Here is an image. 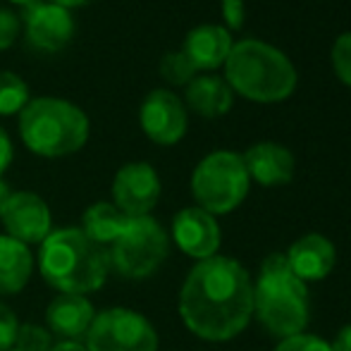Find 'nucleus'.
Instances as JSON below:
<instances>
[{"label": "nucleus", "instance_id": "a878e982", "mask_svg": "<svg viewBox=\"0 0 351 351\" xmlns=\"http://www.w3.org/2000/svg\"><path fill=\"white\" fill-rule=\"evenodd\" d=\"M275 351H332V347L313 335H294L287 337Z\"/></svg>", "mask_w": 351, "mask_h": 351}, {"label": "nucleus", "instance_id": "9d476101", "mask_svg": "<svg viewBox=\"0 0 351 351\" xmlns=\"http://www.w3.org/2000/svg\"><path fill=\"white\" fill-rule=\"evenodd\" d=\"M139 122L143 134L153 143L172 146L186 134V108L172 91L156 88L141 103Z\"/></svg>", "mask_w": 351, "mask_h": 351}, {"label": "nucleus", "instance_id": "f704fd0d", "mask_svg": "<svg viewBox=\"0 0 351 351\" xmlns=\"http://www.w3.org/2000/svg\"><path fill=\"white\" fill-rule=\"evenodd\" d=\"M10 351H17V349H10Z\"/></svg>", "mask_w": 351, "mask_h": 351}, {"label": "nucleus", "instance_id": "1a4fd4ad", "mask_svg": "<svg viewBox=\"0 0 351 351\" xmlns=\"http://www.w3.org/2000/svg\"><path fill=\"white\" fill-rule=\"evenodd\" d=\"M0 220H3L8 237L22 241V244H41L48 234H51V208L48 204L34 191H14L10 199L5 201L3 210H0Z\"/></svg>", "mask_w": 351, "mask_h": 351}, {"label": "nucleus", "instance_id": "2eb2a0df", "mask_svg": "<svg viewBox=\"0 0 351 351\" xmlns=\"http://www.w3.org/2000/svg\"><path fill=\"white\" fill-rule=\"evenodd\" d=\"M93 318H96L93 304L86 296L79 294H58L46 311L48 328L67 342H82V337H86L88 328H91Z\"/></svg>", "mask_w": 351, "mask_h": 351}, {"label": "nucleus", "instance_id": "9b49d317", "mask_svg": "<svg viewBox=\"0 0 351 351\" xmlns=\"http://www.w3.org/2000/svg\"><path fill=\"white\" fill-rule=\"evenodd\" d=\"M160 199V180L148 162H127L112 180V204L125 215H148Z\"/></svg>", "mask_w": 351, "mask_h": 351}, {"label": "nucleus", "instance_id": "c85d7f7f", "mask_svg": "<svg viewBox=\"0 0 351 351\" xmlns=\"http://www.w3.org/2000/svg\"><path fill=\"white\" fill-rule=\"evenodd\" d=\"M12 156H14L12 141H10L8 132L0 127V175H3V172L10 167V162H12Z\"/></svg>", "mask_w": 351, "mask_h": 351}, {"label": "nucleus", "instance_id": "2f4dec72", "mask_svg": "<svg viewBox=\"0 0 351 351\" xmlns=\"http://www.w3.org/2000/svg\"><path fill=\"white\" fill-rule=\"evenodd\" d=\"M10 194H12V191H10L8 182H3V180H0V210H3L5 201H8V199H10Z\"/></svg>", "mask_w": 351, "mask_h": 351}, {"label": "nucleus", "instance_id": "f8f14e48", "mask_svg": "<svg viewBox=\"0 0 351 351\" xmlns=\"http://www.w3.org/2000/svg\"><path fill=\"white\" fill-rule=\"evenodd\" d=\"M24 32H27V41L36 51L58 53L72 41L74 19L67 8L38 0L29 5L24 12Z\"/></svg>", "mask_w": 351, "mask_h": 351}, {"label": "nucleus", "instance_id": "39448f33", "mask_svg": "<svg viewBox=\"0 0 351 351\" xmlns=\"http://www.w3.org/2000/svg\"><path fill=\"white\" fill-rule=\"evenodd\" d=\"M24 146L43 158H62L82 151L88 139V117L62 98H36L19 112Z\"/></svg>", "mask_w": 351, "mask_h": 351}, {"label": "nucleus", "instance_id": "f257e3e1", "mask_svg": "<svg viewBox=\"0 0 351 351\" xmlns=\"http://www.w3.org/2000/svg\"><path fill=\"white\" fill-rule=\"evenodd\" d=\"M184 325L208 342H225L249 325L254 313V287L241 263L213 256L196 265L180 291Z\"/></svg>", "mask_w": 351, "mask_h": 351}, {"label": "nucleus", "instance_id": "0eeeda50", "mask_svg": "<svg viewBox=\"0 0 351 351\" xmlns=\"http://www.w3.org/2000/svg\"><path fill=\"white\" fill-rule=\"evenodd\" d=\"M167 249L170 241L160 222H156L151 215L130 217L122 234L108 249L110 268H115L122 278L143 280L160 268V263L167 258Z\"/></svg>", "mask_w": 351, "mask_h": 351}, {"label": "nucleus", "instance_id": "6e6552de", "mask_svg": "<svg viewBox=\"0 0 351 351\" xmlns=\"http://www.w3.org/2000/svg\"><path fill=\"white\" fill-rule=\"evenodd\" d=\"M86 351H158V335L143 315L130 308H108L93 318Z\"/></svg>", "mask_w": 351, "mask_h": 351}, {"label": "nucleus", "instance_id": "f03ea898", "mask_svg": "<svg viewBox=\"0 0 351 351\" xmlns=\"http://www.w3.org/2000/svg\"><path fill=\"white\" fill-rule=\"evenodd\" d=\"M41 275L62 294L86 296L101 289L110 273L108 249L91 241L79 227L53 230L41 241Z\"/></svg>", "mask_w": 351, "mask_h": 351}, {"label": "nucleus", "instance_id": "72a5a7b5", "mask_svg": "<svg viewBox=\"0 0 351 351\" xmlns=\"http://www.w3.org/2000/svg\"><path fill=\"white\" fill-rule=\"evenodd\" d=\"M10 3H14V5H22V8H29V5L38 3V0H10Z\"/></svg>", "mask_w": 351, "mask_h": 351}, {"label": "nucleus", "instance_id": "7c9ffc66", "mask_svg": "<svg viewBox=\"0 0 351 351\" xmlns=\"http://www.w3.org/2000/svg\"><path fill=\"white\" fill-rule=\"evenodd\" d=\"M51 351H86L82 342H67V339H60L58 344H53Z\"/></svg>", "mask_w": 351, "mask_h": 351}, {"label": "nucleus", "instance_id": "423d86ee", "mask_svg": "<svg viewBox=\"0 0 351 351\" xmlns=\"http://www.w3.org/2000/svg\"><path fill=\"white\" fill-rule=\"evenodd\" d=\"M249 172L241 156L232 151H215L196 165L191 175V191L199 208L210 215L234 210L249 194Z\"/></svg>", "mask_w": 351, "mask_h": 351}, {"label": "nucleus", "instance_id": "f3484780", "mask_svg": "<svg viewBox=\"0 0 351 351\" xmlns=\"http://www.w3.org/2000/svg\"><path fill=\"white\" fill-rule=\"evenodd\" d=\"M287 261L291 265V273L299 280H323L335 268L337 251L332 241L325 239L323 234H306L291 244Z\"/></svg>", "mask_w": 351, "mask_h": 351}, {"label": "nucleus", "instance_id": "4be33fe9", "mask_svg": "<svg viewBox=\"0 0 351 351\" xmlns=\"http://www.w3.org/2000/svg\"><path fill=\"white\" fill-rule=\"evenodd\" d=\"M160 77L172 86H186L196 77V67L182 51L165 53L160 60Z\"/></svg>", "mask_w": 351, "mask_h": 351}, {"label": "nucleus", "instance_id": "dca6fc26", "mask_svg": "<svg viewBox=\"0 0 351 351\" xmlns=\"http://www.w3.org/2000/svg\"><path fill=\"white\" fill-rule=\"evenodd\" d=\"M232 36L225 27H217V24H201V27L191 29L184 38V53L191 60V65L196 67V72L201 70H217V67L225 65L227 56L232 51Z\"/></svg>", "mask_w": 351, "mask_h": 351}, {"label": "nucleus", "instance_id": "ddd939ff", "mask_svg": "<svg viewBox=\"0 0 351 351\" xmlns=\"http://www.w3.org/2000/svg\"><path fill=\"white\" fill-rule=\"evenodd\" d=\"M175 241L191 258H213L220 249V227L204 208H184L172 220Z\"/></svg>", "mask_w": 351, "mask_h": 351}, {"label": "nucleus", "instance_id": "20e7f679", "mask_svg": "<svg viewBox=\"0 0 351 351\" xmlns=\"http://www.w3.org/2000/svg\"><path fill=\"white\" fill-rule=\"evenodd\" d=\"M254 311L258 320L278 337H294L308 323L306 282L291 273L285 254H273L261 265L254 287Z\"/></svg>", "mask_w": 351, "mask_h": 351}, {"label": "nucleus", "instance_id": "393cba45", "mask_svg": "<svg viewBox=\"0 0 351 351\" xmlns=\"http://www.w3.org/2000/svg\"><path fill=\"white\" fill-rule=\"evenodd\" d=\"M19 29H22V22H19L17 14L12 10L0 8V51H5L17 41Z\"/></svg>", "mask_w": 351, "mask_h": 351}, {"label": "nucleus", "instance_id": "4468645a", "mask_svg": "<svg viewBox=\"0 0 351 351\" xmlns=\"http://www.w3.org/2000/svg\"><path fill=\"white\" fill-rule=\"evenodd\" d=\"M241 160H244V167L249 172V180H256L263 186L287 184L294 177V156L282 143L275 141L254 143L241 156Z\"/></svg>", "mask_w": 351, "mask_h": 351}, {"label": "nucleus", "instance_id": "c756f323", "mask_svg": "<svg viewBox=\"0 0 351 351\" xmlns=\"http://www.w3.org/2000/svg\"><path fill=\"white\" fill-rule=\"evenodd\" d=\"M332 351H351V325L339 330L337 339L332 344Z\"/></svg>", "mask_w": 351, "mask_h": 351}, {"label": "nucleus", "instance_id": "a211bd4d", "mask_svg": "<svg viewBox=\"0 0 351 351\" xmlns=\"http://www.w3.org/2000/svg\"><path fill=\"white\" fill-rule=\"evenodd\" d=\"M232 103H234V93L222 82L220 77L213 74H196L189 84H186V106L201 117H220L230 112Z\"/></svg>", "mask_w": 351, "mask_h": 351}, {"label": "nucleus", "instance_id": "7ed1b4c3", "mask_svg": "<svg viewBox=\"0 0 351 351\" xmlns=\"http://www.w3.org/2000/svg\"><path fill=\"white\" fill-rule=\"evenodd\" d=\"M225 82L232 93L256 103H280L296 88V67L265 41L244 38L234 43L225 60Z\"/></svg>", "mask_w": 351, "mask_h": 351}, {"label": "nucleus", "instance_id": "aec40b11", "mask_svg": "<svg viewBox=\"0 0 351 351\" xmlns=\"http://www.w3.org/2000/svg\"><path fill=\"white\" fill-rule=\"evenodd\" d=\"M127 220H130V215H125L115 204L101 201V204L88 206L86 213H84L82 232L91 241H96V244H101L108 249V246L122 234Z\"/></svg>", "mask_w": 351, "mask_h": 351}, {"label": "nucleus", "instance_id": "412c9836", "mask_svg": "<svg viewBox=\"0 0 351 351\" xmlns=\"http://www.w3.org/2000/svg\"><path fill=\"white\" fill-rule=\"evenodd\" d=\"M29 103V86L14 72H0V115L22 112Z\"/></svg>", "mask_w": 351, "mask_h": 351}, {"label": "nucleus", "instance_id": "6ab92c4d", "mask_svg": "<svg viewBox=\"0 0 351 351\" xmlns=\"http://www.w3.org/2000/svg\"><path fill=\"white\" fill-rule=\"evenodd\" d=\"M34 270V256L27 244L0 237V294H17L27 287Z\"/></svg>", "mask_w": 351, "mask_h": 351}, {"label": "nucleus", "instance_id": "b1692460", "mask_svg": "<svg viewBox=\"0 0 351 351\" xmlns=\"http://www.w3.org/2000/svg\"><path fill=\"white\" fill-rule=\"evenodd\" d=\"M330 60H332L335 74H337L347 86H351V32L342 34V36L335 41Z\"/></svg>", "mask_w": 351, "mask_h": 351}, {"label": "nucleus", "instance_id": "473e14b6", "mask_svg": "<svg viewBox=\"0 0 351 351\" xmlns=\"http://www.w3.org/2000/svg\"><path fill=\"white\" fill-rule=\"evenodd\" d=\"M48 3H56V5H60V8H77V5H84V3H88V0H48Z\"/></svg>", "mask_w": 351, "mask_h": 351}, {"label": "nucleus", "instance_id": "cd10ccee", "mask_svg": "<svg viewBox=\"0 0 351 351\" xmlns=\"http://www.w3.org/2000/svg\"><path fill=\"white\" fill-rule=\"evenodd\" d=\"M220 8H222V19L227 24V32H239L244 27V19H246V5L244 0H220Z\"/></svg>", "mask_w": 351, "mask_h": 351}, {"label": "nucleus", "instance_id": "5701e85b", "mask_svg": "<svg viewBox=\"0 0 351 351\" xmlns=\"http://www.w3.org/2000/svg\"><path fill=\"white\" fill-rule=\"evenodd\" d=\"M53 339L51 332L41 325L24 323L17 328V337H14V347L17 351H51Z\"/></svg>", "mask_w": 351, "mask_h": 351}, {"label": "nucleus", "instance_id": "bb28decb", "mask_svg": "<svg viewBox=\"0 0 351 351\" xmlns=\"http://www.w3.org/2000/svg\"><path fill=\"white\" fill-rule=\"evenodd\" d=\"M17 318L8 306L0 301V351H10L14 347V337H17Z\"/></svg>", "mask_w": 351, "mask_h": 351}]
</instances>
